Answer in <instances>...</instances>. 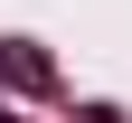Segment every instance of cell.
<instances>
[{"label": "cell", "instance_id": "obj_1", "mask_svg": "<svg viewBox=\"0 0 132 123\" xmlns=\"http://www.w3.org/2000/svg\"><path fill=\"white\" fill-rule=\"evenodd\" d=\"M0 66H10V85H28V95H47V85H57L47 47H28V38H10V47H0Z\"/></svg>", "mask_w": 132, "mask_h": 123}, {"label": "cell", "instance_id": "obj_2", "mask_svg": "<svg viewBox=\"0 0 132 123\" xmlns=\"http://www.w3.org/2000/svg\"><path fill=\"white\" fill-rule=\"evenodd\" d=\"M0 123H19V114H0Z\"/></svg>", "mask_w": 132, "mask_h": 123}]
</instances>
